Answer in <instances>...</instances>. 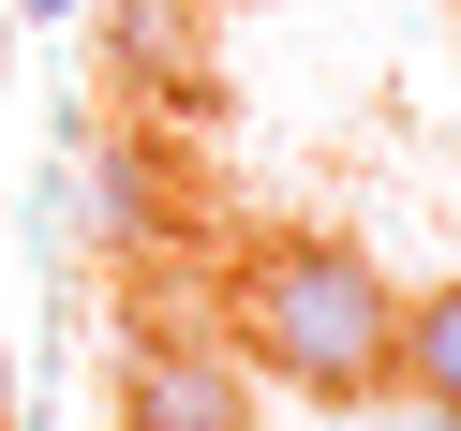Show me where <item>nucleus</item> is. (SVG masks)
Instances as JSON below:
<instances>
[{"label":"nucleus","mask_w":461,"mask_h":431,"mask_svg":"<svg viewBox=\"0 0 461 431\" xmlns=\"http://www.w3.org/2000/svg\"><path fill=\"white\" fill-rule=\"evenodd\" d=\"M31 15H75V0H31Z\"/></svg>","instance_id":"nucleus-5"},{"label":"nucleus","mask_w":461,"mask_h":431,"mask_svg":"<svg viewBox=\"0 0 461 431\" xmlns=\"http://www.w3.org/2000/svg\"><path fill=\"white\" fill-rule=\"evenodd\" d=\"M120 431H253V372L223 357V342L149 328V342L120 357Z\"/></svg>","instance_id":"nucleus-2"},{"label":"nucleus","mask_w":461,"mask_h":431,"mask_svg":"<svg viewBox=\"0 0 461 431\" xmlns=\"http://www.w3.org/2000/svg\"><path fill=\"white\" fill-rule=\"evenodd\" d=\"M387 328H402V283L357 238L298 223V238H253L223 268V357L298 401H387Z\"/></svg>","instance_id":"nucleus-1"},{"label":"nucleus","mask_w":461,"mask_h":431,"mask_svg":"<svg viewBox=\"0 0 461 431\" xmlns=\"http://www.w3.org/2000/svg\"><path fill=\"white\" fill-rule=\"evenodd\" d=\"M120 60L149 75V90H179V75H194V31H179V0H120Z\"/></svg>","instance_id":"nucleus-4"},{"label":"nucleus","mask_w":461,"mask_h":431,"mask_svg":"<svg viewBox=\"0 0 461 431\" xmlns=\"http://www.w3.org/2000/svg\"><path fill=\"white\" fill-rule=\"evenodd\" d=\"M387 401H417L431 431H461V283H417L387 328Z\"/></svg>","instance_id":"nucleus-3"}]
</instances>
